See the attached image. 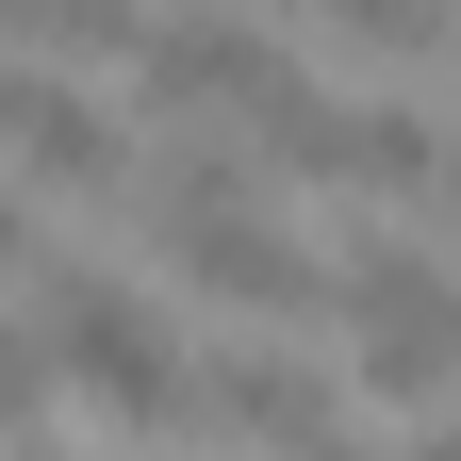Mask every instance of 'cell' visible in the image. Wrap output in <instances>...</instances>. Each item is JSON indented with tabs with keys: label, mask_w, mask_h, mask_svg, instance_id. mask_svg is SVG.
I'll return each instance as SVG.
<instances>
[{
	"label": "cell",
	"mask_w": 461,
	"mask_h": 461,
	"mask_svg": "<svg viewBox=\"0 0 461 461\" xmlns=\"http://www.w3.org/2000/svg\"><path fill=\"white\" fill-rule=\"evenodd\" d=\"M395 461H461V412H429V429H395Z\"/></svg>",
	"instance_id": "cell-8"
},
{
	"label": "cell",
	"mask_w": 461,
	"mask_h": 461,
	"mask_svg": "<svg viewBox=\"0 0 461 461\" xmlns=\"http://www.w3.org/2000/svg\"><path fill=\"white\" fill-rule=\"evenodd\" d=\"M165 280H182V297H214L230 330H297V313H330V248H313L280 198L214 214V230H165Z\"/></svg>",
	"instance_id": "cell-4"
},
{
	"label": "cell",
	"mask_w": 461,
	"mask_h": 461,
	"mask_svg": "<svg viewBox=\"0 0 461 461\" xmlns=\"http://www.w3.org/2000/svg\"><path fill=\"white\" fill-rule=\"evenodd\" d=\"M264 182H346V198H445V99H379V83H297L248 132Z\"/></svg>",
	"instance_id": "cell-2"
},
{
	"label": "cell",
	"mask_w": 461,
	"mask_h": 461,
	"mask_svg": "<svg viewBox=\"0 0 461 461\" xmlns=\"http://www.w3.org/2000/svg\"><path fill=\"white\" fill-rule=\"evenodd\" d=\"M50 395H67L50 330H33V313H0V445H33V429H50Z\"/></svg>",
	"instance_id": "cell-6"
},
{
	"label": "cell",
	"mask_w": 461,
	"mask_h": 461,
	"mask_svg": "<svg viewBox=\"0 0 461 461\" xmlns=\"http://www.w3.org/2000/svg\"><path fill=\"white\" fill-rule=\"evenodd\" d=\"M0 264H50V198L33 182H0Z\"/></svg>",
	"instance_id": "cell-7"
},
{
	"label": "cell",
	"mask_w": 461,
	"mask_h": 461,
	"mask_svg": "<svg viewBox=\"0 0 461 461\" xmlns=\"http://www.w3.org/2000/svg\"><path fill=\"white\" fill-rule=\"evenodd\" d=\"M198 429L264 445V461H313V445L346 429V395H330V379H313L280 330H230V346H198Z\"/></svg>",
	"instance_id": "cell-5"
},
{
	"label": "cell",
	"mask_w": 461,
	"mask_h": 461,
	"mask_svg": "<svg viewBox=\"0 0 461 461\" xmlns=\"http://www.w3.org/2000/svg\"><path fill=\"white\" fill-rule=\"evenodd\" d=\"M445 198H461V115H445Z\"/></svg>",
	"instance_id": "cell-10"
},
{
	"label": "cell",
	"mask_w": 461,
	"mask_h": 461,
	"mask_svg": "<svg viewBox=\"0 0 461 461\" xmlns=\"http://www.w3.org/2000/svg\"><path fill=\"white\" fill-rule=\"evenodd\" d=\"M33 330H50V363H67L83 429H115V445L198 429V346H182V313H165L149 280H115V264H50Z\"/></svg>",
	"instance_id": "cell-1"
},
{
	"label": "cell",
	"mask_w": 461,
	"mask_h": 461,
	"mask_svg": "<svg viewBox=\"0 0 461 461\" xmlns=\"http://www.w3.org/2000/svg\"><path fill=\"white\" fill-rule=\"evenodd\" d=\"M313 461H395V445H363V429H330V445H313Z\"/></svg>",
	"instance_id": "cell-9"
},
{
	"label": "cell",
	"mask_w": 461,
	"mask_h": 461,
	"mask_svg": "<svg viewBox=\"0 0 461 461\" xmlns=\"http://www.w3.org/2000/svg\"><path fill=\"white\" fill-rule=\"evenodd\" d=\"M132 165H149V132L115 115V83L0 50V182H33V198H132Z\"/></svg>",
	"instance_id": "cell-3"
}]
</instances>
